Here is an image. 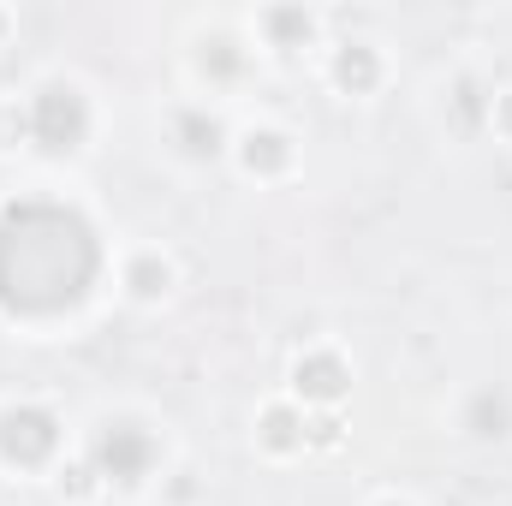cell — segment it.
<instances>
[{"label":"cell","instance_id":"cell-6","mask_svg":"<svg viewBox=\"0 0 512 506\" xmlns=\"http://www.w3.org/2000/svg\"><path fill=\"white\" fill-rule=\"evenodd\" d=\"M370 72H376V60H370L364 48L340 54V66H334V78H340V84H370Z\"/></svg>","mask_w":512,"mask_h":506},{"label":"cell","instance_id":"cell-1","mask_svg":"<svg viewBox=\"0 0 512 506\" xmlns=\"http://www.w3.org/2000/svg\"><path fill=\"white\" fill-rule=\"evenodd\" d=\"M96 274V239L72 209L18 203L0 221V298L18 310H60Z\"/></svg>","mask_w":512,"mask_h":506},{"label":"cell","instance_id":"cell-8","mask_svg":"<svg viewBox=\"0 0 512 506\" xmlns=\"http://www.w3.org/2000/svg\"><path fill=\"white\" fill-rule=\"evenodd\" d=\"M292 429H298V423H292L286 411H268V447H292V441H298Z\"/></svg>","mask_w":512,"mask_h":506},{"label":"cell","instance_id":"cell-3","mask_svg":"<svg viewBox=\"0 0 512 506\" xmlns=\"http://www.w3.org/2000/svg\"><path fill=\"white\" fill-rule=\"evenodd\" d=\"M78 131H84V102H78L72 90H42V96H36V137H42L48 149L78 143Z\"/></svg>","mask_w":512,"mask_h":506},{"label":"cell","instance_id":"cell-4","mask_svg":"<svg viewBox=\"0 0 512 506\" xmlns=\"http://www.w3.org/2000/svg\"><path fill=\"white\" fill-rule=\"evenodd\" d=\"M96 453H102V471H108V477H126V483L143 477V465H149V441H143L137 429H108Z\"/></svg>","mask_w":512,"mask_h":506},{"label":"cell","instance_id":"cell-7","mask_svg":"<svg viewBox=\"0 0 512 506\" xmlns=\"http://www.w3.org/2000/svg\"><path fill=\"white\" fill-rule=\"evenodd\" d=\"M245 161H251V167H280V161H286V149H280V137H268V131H262V137H251Z\"/></svg>","mask_w":512,"mask_h":506},{"label":"cell","instance_id":"cell-9","mask_svg":"<svg viewBox=\"0 0 512 506\" xmlns=\"http://www.w3.org/2000/svg\"><path fill=\"white\" fill-rule=\"evenodd\" d=\"M167 286V268H155V262H137V292H161Z\"/></svg>","mask_w":512,"mask_h":506},{"label":"cell","instance_id":"cell-5","mask_svg":"<svg viewBox=\"0 0 512 506\" xmlns=\"http://www.w3.org/2000/svg\"><path fill=\"white\" fill-rule=\"evenodd\" d=\"M298 387H304L310 399H334V393L346 387V370H340L334 358H310V364H298Z\"/></svg>","mask_w":512,"mask_h":506},{"label":"cell","instance_id":"cell-2","mask_svg":"<svg viewBox=\"0 0 512 506\" xmlns=\"http://www.w3.org/2000/svg\"><path fill=\"white\" fill-rule=\"evenodd\" d=\"M54 417L48 411H36V405H24V411H6L0 417V453L6 459H18V465H42L48 453H54Z\"/></svg>","mask_w":512,"mask_h":506}]
</instances>
